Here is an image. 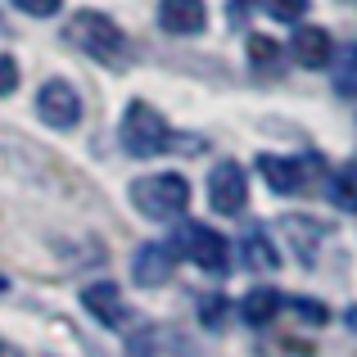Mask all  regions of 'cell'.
Masks as SVG:
<instances>
[{
	"label": "cell",
	"mask_w": 357,
	"mask_h": 357,
	"mask_svg": "<svg viewBox=\"0 0 357 357\" xmlns=\"http://www.w3.org/2000/svg\"><path fill=\"white\" fill-rule=\"evenodd\" d=\"M63 41H73L82 54H91V59H122L127 54V36H122V27L114 18L96 14V9H82V14L68 18V27H63Z\"/></svg>",
	"instance_id": "1"
},
{
	"label": "cell",
	"mask_w": 357,
	"mask_h": 357,
	"mask_svg": "<svg viewBox=\"0 0 357 357\" xmlns=\"http://www.w3.org/2000/svg\"><path fill=\"white\" fill-rule=\"evenodd\" d=\"M131 204H136L145 218L167 222V218H176V213H185L190 185H185V176H176V172H158V176H145V181L131 185Z\"/></svg>",
	"instance_id": "2"
},
{
	"label": "cell",
	"mask_w": 357,
	"mask_h": 357,
	"mask_svg": "<svg viewBox=\"0 0 357 357\" xmlns=\"http://www.w3.org/2000/svg\"><path fill=\"white\" fill-rule=\"evenodd\" d=\"M172 145V127L163 122V114H154L149 105H131L127 118H122V149L136 158H154Z\"/></svg>",
	"instance_id": "3"
},
{
	"label": "cell",
	"mask_w": 357,
	"mask_h": 357,
	"mask_svg": "<svg viewBox=\"0 0 357 357\" xmlns=\"http://www.w3.org/2000/svg\"><path fill=\"white\" fill-rule=\"evenodd\" d=\"M172 249H181L199 271H213V276H227V271H231V244H227V236H222V231H213V227L185 222Z\"/></svg>",
	"instance_id": "4"
},
{
	"label": "cell",
	"mask_w": 357,
	"mask_h": 357,
	"mask_svg": "<svg viewBox=\"0 0 357 357\" xmlns=\"http://www.w3.org/2000/svg\"><path fill=\"white\" fill-rule=\"evenodd\" d=\"M258 172L267 176L271 190H280V195H303V190H312L317 176L326 172V158L321 154H298V158H271V154H262L258 158Z\"/></svg>",
	"instance_id": "5"
},
{
	"label": "cell",
	"mask_w": 357,
	"mask_h": 357,
	"mask_svg": "<svg viewBox=\"0 0 357 357\" xmlns=\"http://www.w3.org/2000/svg\"><path fill=\"white\" fill-rule=\"evenodd\" d=\"M36 114H41L45 127L73 131V127L82 122V96L68 86V82H45L41 96H36Z\"/></svg>",
	"instance_id": "6"
},
{
	"label": "cell",
	"mask_w": 357,
	"mask_h": 357,
	"mask_svg": "<svg viewBox=\"0 0 357 357\" xmlns=\"http://www.w3.org/2000/svg\"><path fill=\"white\" fill-rule=\"evenodd\" d=\"M249 199V176L240 163H218L208 172V204L218 213H240Z\"/></svg>",
	"instance_id": "7"
},
{
	"label": "cell",
	"mask_w": 357,
	"mask_h": 357,
	"mask_svg": "<svg viewBox=\"0 0 357 357\" xmlns=\"http://www.w3.org/2000/svg\"><path fill=\"white\" fill-rule=\"evenodd\" d=\"M82 303H86V312L96 317V321H105L109 331H122V326H131L127 303H122L118 285H109V280H96V285H86V289H82Z\"/></svg>",
	"instance_id": "8"
},
{
	"label": "cell",
	"mask_w": 357,
	"mask_h": 357,
	"mask_svg": "<svg viewBox=\"0 0 357 357\" xmlns=\"http://www.w3.org/2000/svg\"><path fill=\"white\" fill-rule=\"evenodd\" d=\"M158 23L172 36H195L208 23V9H204V0H158Z\"/></svg>",
	"instance_id": "9"
},
{
	"label": "cell",
	"mask_w": 357,
	"mask_h": 357,
	"mask_svg": "<svg viewBox=\"0 0 357 357\" xmlns=\"http://www.w3.org/2000/svg\"><path fill=\"white\" fill-rule=\"evenodd\" d=\"M172 244H140V253H136V262H131V276H136V285H145V289H154V285H163L167 276H172Z\"/></svg>",
	"instance_id": "10"
},
{
	"label": "cell",
	"mask_w": 357,
	"mask_h": 357,
	"mask_svg": "<svg viewBox=\"0 0 357 357\" xmlns=\"http://www.w3.org/2000/svg\"><path fill=\"white\" fill-rule=\"evenodd\" d=\"M289 54H294L303 68H326L335 54V41L331 32H321V27H298L294 41H289Z\"/></svg>",
	"instance_id": "11"
},
{
	"label": "cell",
	"mask_w": 357,
	"mask_h": 357,
	"mask_svg": "<svg viewBox=\"0 0 357 357\" xmlns=\"http://www.w3.org/2000/svg\"><path fill=\"white\" fill-rule=\"evenodd\" d=\"M326 199L344 213H357V163H344L340 172L326 176Z\"/></svg>",
	"instance_id": "12"
},
{
	"label": "cell",
	"mask_w": 357,
	"mask_h": 357,
	"mask_svg": "<svg viewBox=\"0 0 357 357\" xmlns=\"http://www.w3.org/2000/svg\"><path fill=\"white\" fill-rule=\"evenodd\" d=\"M240 312H244V321H249V326H267L271 317L280 312V294H276V289H267V285H262V289H249V294H244V303H240Z\"/></svg>",
	"instance_id": "13"
},
{
	"label": "cell",
	"mask_w": 357,
	"mask_h": 357,
	"mask_svg": "<svg viewBox=\"0 0 357 357\" xmlns=\"http://www.w3.org/2000/svg\"><path fill=\"white\" fill-rule=\"evenodd\" d=\"M331 73L340 96H357V45H344L340 54H331Z\"/></svg>",
	"instance_id": "14"
},
{
	"label": "cell",
	"mask_w": 357,
	"mask_h": 357,
	"mask_svg": "<svg viewBox=\"0 0 357 357\" xmlns=\"http://www.w3.org/2000/svg\"><path fill=\"white\" fill-rule=\"evenodd\" d=\"M244 258H249L258 271H276L280 267V249L262 236V231H249V236H244Z\"/></svg>",
	"instance_id": "15"
},
{
	"label": "cell",
	"mask_w": 357,
	"mask_h": 357,
	"mask_svg": "<svg viewBox=\"0 0 357 357\" xmlns=\"http://www.w3.org/2000/svg\"><path fill=\"white\" fill-rule=\"evenodd\" d=\"M280 54H285V50H280V45L271 41V36H262V32H253V36H249V59L258 63V68H271V63H276Z\"/></svg>",
	"instance_id": "16"
},
{
	"label": "cell",
	"mask_w": 357,
	"mask_h": 357,
	"mask_svg": "<svg viewBox=\"0 0 357 357\" xmlns=\"http://www.w3.org/2000/svg\"><path fill=\"white\" fill-rule=\"evenodd\" d=\"M262 9H267V18H276V23H298V18L307 14V0H262Z\"/></svg>",
	"instance_id": "17"
},
{
	"label": "cell",
	"mask_w": 357,
	"mask_h": 357,
	"mask_svg": "<svg viewBox=\"0 0 357 357\" xmlns=\"http://www.w3.org/2000/svg\"><path fill=\"white\" fill-rule=\"evenodd\" d=\"M199 321L204 326H222L227 321V294H204L199 298Z\"/></svg>",
	"instance_id": "18"
},
{
	"label": "cell",
	"mask_w": 357,
	"mask_h": 357,
	"mask_svg": "<svg viewBox=\"0 0 357 357\" xmlns=\"http://www.w3.org/2000/svg\"><path fill=\"white\" fill-rule=\"evenodd\" d=\"M280 303L294 307V312L303 317V321H312V326H321V321H326V307H321V303H307V298H280Z\"/></svg>",
	"instance_id": "19"
},
{
	"label": "cell",
	"mask_w": 357,
	"mask_h": 357,
	"mask_svg": "<svg viewBox=\"0 0 357 357\" xmlns=\"http://www.w3.org/2000/svg\"><path fill=\"white\" fill-rule=\"evenodd\" d=\"M9 5H18L23 14H32V18H50V14H59V0H9Z\"/></svg>",
	"instance_id": "20"
},
{
	"label": "cell",
	"mask_w": 357,
	"mask_h": 357,
	"mask_svg": "<svg viewBox=\"0 0 357 357\" xmlns=\"http://www.w3.org/2000/svg\"><path fill=\"white\" fill-rule=\"evenodd\" d=\"M18 91V63L14 59H0V100Z\"/></svg>",
	"instance_id": "21"
},
{
	"label": "cell",
	"mask_w": 357,
	"mask_h": 357,
	"mask_svg": "<svg viewBox=\"0 0 357 357\" xmlns=\"http://www.w3.org/2000/svg\"><path fill=\"white\" fill-rule=\"evenodd\" d=\"M0 357H23L18 349H9V344H0Z\"/></svg>",
	"instance_id": "22"
},
{
	"label": "cell",
	"mask_w": 357,
	"mask_h": 357,
	"mask_svg": "<svg viewBox=\"0 0 357 357\" xmlns=\"http://www.w3.org/2000/svg\"><path fill=\"white\" fill-rule=\"evenodd\" d=\"M349 326H353V331H357V307H353V312H349Z\"/></svg>",
	"instance_id": "23"
},
{
	"label": "cell",
	"mask_w": 357,
	"mask_h": 357,
	"mask_svg": "<svg viewBox=\"0 0 357 357\" xmlns=\"http://www.w3.org/2000/svg\"><path fill=\"white\" fill-rule=\"evenodd\" d=\"M5 289H9V280H5V276H0V294H5Z\"/></svg>",
	"instance_id": "24"
}]
</instances>
